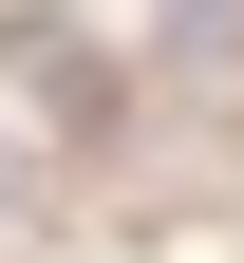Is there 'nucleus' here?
Instances as JSON below:
<instances>
[{
    "instance_id": "nucleus-1",
    "label": "nucleus",
    "mask_w": 244,
    "mask_h": 263,
    "mask_svg": "<svg viewBox=\"0 0 244 263\" xmlns=\"http://www.w3.org/2000/svg\"><path fill=\"white\" fill-rule=\"evenodd\" d=\"M244 38V0H169V57H226Z\"/></svg>"
},
{
    "instance_id": "nucleus-2",
    "label": "nucleus",
    "mask_w": 244,
    "mask_h": 263,
    "mask_svg": "<svg viewBox=\"0 0 244 263\" xmlns=\"http://www.w3.org/2000/svg\"><path fill=\"white\" fill-rule=\"evenodd\" d=\"M0 207H19V151H0Z\"/></svg>"
}]
</instances>
